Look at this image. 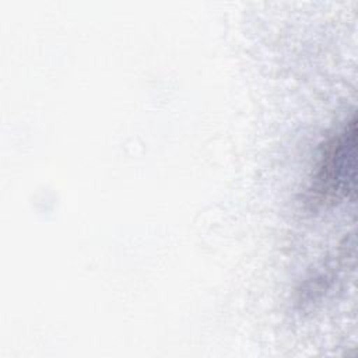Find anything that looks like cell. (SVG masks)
<instances>
[{"label":"cell","instance_id":"obj_1","mask_svg":"<svg viewBox=\"0 0 358 358\" xmlns=\"http://www.w3.org/2000/svg\"><path fill=\"white\" fill-rule=\"evenodd\" d=\"M355 120L354 117L323 145L316 172L312 179V200L336 201L354 189L355 178Z\"/></svg>","mask_w":358,"mask_h":358}]
</instances>
